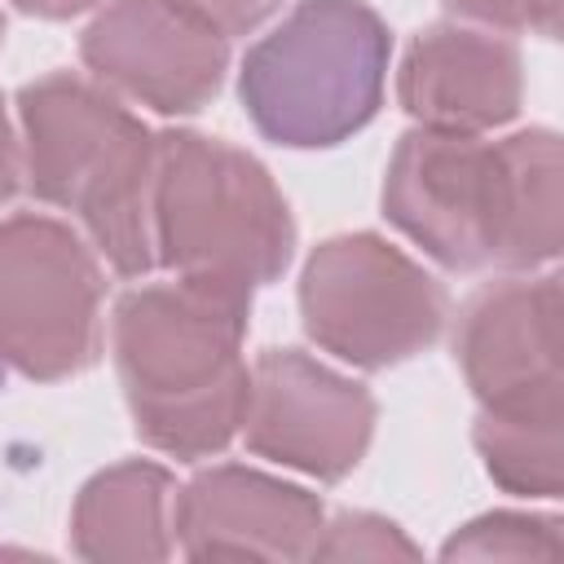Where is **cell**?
Segmentation results:
<instances>
[{"mask_svg":"<svg viewBox=\"0 0 564 564\" xmlns=\"http://www.w3.org/2000/svg\"><path fill=\"white\" fill-rule=\"evenodd\" d=\"M383 216L454 273L542 269L560 256V137L524 128L507 141H480L410 128L388 159Z\"/></svg>","mask_w":564,"mask_h":564,"instance_id":"1","label":"cell"},{"mask_svg":"<svg viewBox=\"0 0 564 564\" xmlns=\"http://www.w3.org/2000/svg\"><path fill=\"white\" fill-rule=\"evenodd\" d=\"M251 295L212 282H163L119 295L110 352L137 436L181 463L220 454L247 414L242 361Z\"/></svg>","mask_w":564,"mask_h":564,"instance_id":"2","label":"cell"},{"mask_svg":"<svg viewBox=\"0 0 564 564\" xmlns=\"http://www.w3.org/2000/svg\"><path fill=\"white\" fill-rule=\"evenodd\" d=\"M26 185L40 203L70 212L93 251L119 278H145L154 260V163L150 132L97 79L53 70L18 93Z\"/></svg>","mask_w":564,"mask_h":564,"instance_id":"3","label":"cell"},{"mask_svg":"<svg viewBox=\"0 0 564 564\" xmlns=\"http://www.w3.org/2000/svg\"><path fill=\"white\" fill-rule=\"evenodd\" d=\"M291 251V207L256 154L189 128L159 132L154 260L163 269L251 295L282 278Z\"/></svg>","mask_w":564,"mask_h":564,"instance_id":"4","label":"cell"},{"mask_svg":"<svg viewBox=\"0 0 564 564\" xmlns=\"http://www.w3.org/2000/svg\"><path fill=\"white\" fill-rule=\"evenodd\" d=\"M392 35L366 0H300L238 70L256 132L286 150H326L383 106Z\"/></svg>","mask_w":564,"mask_h":564,"instance_id":"5","label":"cell"},{"mask_svg":"<svg viewBox=\"0 0 564 564\" xmlns=\"http://www.w3.org/2000/svg\"><path fill=\"white\" fill-rule=\"evenodd\" d=\"M445 313V286L379 234L326 238L300 273L308 339L357 370L410 361L441 335Z\"/></svg>","mask_w":564,"mask_h":564,"instance_id":"6","label":"cell"},{"mask_svg":"<svg viewBox=\"0 0 564 564\" xmlns=\"http://www.w3.org/2000/svg\"><path fill=\"white\" fill-rule=\"evenodd\" d=\"M101 352V264L53 216L0 220V366L53 383Z\"/></svg>","mask_w":564,"mask_h":564,"instance_id":"7","label":"cell"},{"mask_svg":"<svg viewBox=\"0 0 564 564\" xmlns=\"http://www.w3.org/2000/svg\"><path fill=\"white\" fill-rule=\"evenodd\" d=\"M375 397L300 348H269L251 366L242 441L256 458L313 480H344L370 449Z\"/></svg>","mask_w":564,"mask_h":564,"instance_id":"8","label":"cell"},{"mask_svg":"<svg viewBox=\"0 0 564 564\" xmlns=\"http://www.w3.org/2000/svg\"><path fill=\"white\" fill-rule=\"evenodd\" d=\"M93 79L154 115L203 110L229 70V40L167 0H110L79 35Z\"/></svg>","mask_w":564,"mask_h":564,"instance_id":"9","label":"cell"},{"mask_svg":"<svg viewBox=\"0 0 564 564\" xmlns=\"http://www.w3.org/2000/svg\"><path fill=\"white\" fill-rule=\"evenodd\" d=\"M454 361L480 410L564 405L560 278H502L480 286L458 313Z\"/></svg>","mask_w":564,"mask_h":564,"instance_id":"10","label":"cell"},{"mask_svg":"<svg viewBox=\"0 0 564 564\" xmlns=\"http://www.w3.org/2000/svg\"><path fill=\"white\" fill-rule=\"evenodd\" d=\"M317 494L220 463L172 498V529L185 560H308L322 533Z\"/></svg>","mask_w":564,"mask_h":564,"instance_id":"11","label":"cell"},{"mask_svg":"<svg viewBox=\"0 0 564 564\" xmlns=\"http://www.w3.org/2000/svg\"><path fill=\"white\" fill-rule=\"evenodd\" d=\"M524 75L511 40L458 22L419 31L397 70V101L419 128L494 132L520 115Z\"/></svg>","mask_w":564,"mask_h":564,"instance_id":"12","label":"cell"},{"mask_svg":"<svg viewBox=\"0 0 564 564\" xmlns=\"http://www.w3.org/2000/svg\"><path fill=\"white\" fill-rule=\"evenodd\" d=\"M172 471L145 458L97 471L70 511V546L97 564H150L176 551Z\"/></svg>","mask_w":564,"mask_h":564,"instance_id":"13","label":"cell"},{"mask_svg":"<svg viewBox=\"0 0 564 564\" xmlns=\"http://www.w3.org/2000/svg\"><path fill=\"white\" fill-rule=\"evenodd\" d=\"M564 405L480 410L476 449L498 489L520 498H560L564 489Z\"/></svg>","mask_w":564,"mask_h":564,"instance_id":"14","label":"cell"},{"mask_svg":"<svg viewBox=\"0 0 564 564\" xmlns=\"http://www.w3.org/2000/svg\"><path fill=\"white\" fill-rule=\"evenodd\" d=\"M445 560H555L560 555V520L529 511H489L463 524L445 546Z\"/></svg>","mask_w":564,"mask_h":564,"instance_id":"15","label":"cell"},{"mask_svg":"<svg viewBox=\"0 0 564 564\" xmlns=\"http://www.w3.org/2000/svg\"><path fill=\"white\" fill-rule=\"evenodd\" d=\"M308 560H419V546L383 516L370 511H339L308 551Z\"/></svg>","mask_w":564,"mask_h":564,"instance_id":"16","label":"cell"},{"mask_svg":"<svg viewBox=\"0 0 564 564\" xmlns=\"http://www.w3.org/2000/svg\"><path fill=\"white\" fill-rule=\"evenodd\" d=\"M458 18L480 22L489 31H533L555 40L560 35V0H445Z\"/></svg>","mask_w":564,"mask_h":564,"instance_id":"17","label":"cell"},{"mask_svg":"<svg viewBox=\"0 0 564 564\" xmlns=\"http://www.w3.org/2000/svg\"><path fill=\"white\" fill-rule=\"evenodd\" d=\"M172 9H181L185 18H194V22H203V26H212L216 35H225V40H234V35H247V31H256L282 0H167Z\"/></svg>","mask_w":564,"mask_h":564,"instance_id":"18","label":"cell"},{"mask_svg":"<svg viewBox=\"0 0 564 564\" xmlns=\"http://www.w3.org/2000/svg\"><path fill=\"white\" fill-rule=\"evenodd\" d=\"M18 185H22V154H18V137H13V123L0 97V207L18 194Z\"/></svg>","mask_w":564,"mask_h":564,"instance_id":"19","label":"cell"},{"mask_svg":"<svg viewBox=\"0 0 564 564\" xmlns=\"http://www.w3.org/2000/svg\"><path fill=\"white\" fill-rule=\"evenodd\" d=\"M22 13H35V18H48V22H62V18H75L101 0H13Z\"/></svg>","mask_w":564,"mask_h":564,"instance_id":"20","label":"cell"},{"mask_svg":"<svg viewBox=\"0 0 564 564\" xmlns=\"http://www.w3.org/2000/svg\"><path fill=\"white\" fill-rule=\"evenodd\" d=\"M0 40H4V13H0Z\"/></svg>","mask_w":564,"mask_h":564,"instance_id":"21","label":"cell"}]
</instances>
